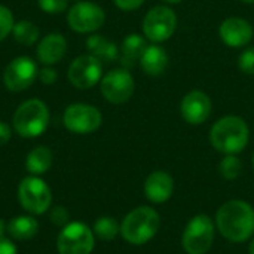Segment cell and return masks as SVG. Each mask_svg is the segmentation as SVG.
I'll return each instance as SVG.
<instances>
[{"label":"cell","instance_id":"obj_26","mask_svg":"<svg viewBox=\"0 0 254 254\" xmlns=\"http://www.w3.org/2000/svg\"><path fill=\"white\" fill-rule=\"evenodd\" d=\"M15 19H13V13L10 12V9L4 4H0V42L4 40L13 28Z\"/></svg>","mask_w":254,"mask_h":254},{"label":"cell","instance_id":"obj_19","mask_svg":"<svg viewBox=\"0 0 254 254\" xmlns=\"http://www.w3.org/2000/svg\"><path fill=\"white\" fill-rule=\"evenodd\" d=\"M140 65L146 74L159 76L168 67V54L159 45H149L140 58Z\"/></svg>","mask_w":254,"mask_h":254},{"label":"cell","instance_id":"obj_36","mask_svg":"<svg viewBox=\"0 0 254 254\" xmlns=\"http://www.w3.org/2000/svg\"><path fill=\"white\" fill-rule=\"evenodd\" d=\"M249 253L254 254V240L252 241V244H250V249H249Z\"/></svg>","mask_w":254,"mask_h":254},{"label":"cell","instance_id":"obj_21","mask_svg":"<svg viewBox=\"0 0 254 254\" xmlns=\"http://www.w3.org/2000/svg\"><path fill=\"white\" fill-rule=\"evenodd\" d=\"M39 231V223L31 216H16L6 225V232L18 241L31 240Z\"/></svg>","mask_w":254,"mask_h":254},{"label":"cell","instance_id":"obj_11","mask_svg":"<svg viewBox=\"0 0 254 254\" xmlns=\"http://www.w3.org/2000/svg\"><path fill=\"white\" fill-rule=\"evenodd\" d=\"M57 250L60 254H91L94 250V232L85 223H68L58 235Z\"/></svg>","mask_w":254,"mask_h":254},{"label":"cell","instance_id":"obj_2","mask_svg":"<svg viewBox=\"0 0 254 254\" xmlns=\"http://www.w3.org/2000/svg\"><path fill=\"white\" fill-rule=\"evenodd\" d=\"M249 137L250 131L246 121L232 115L219 119L210 131L213 147L225 155H237L243 152L249 143Z\"/></svg>","mask_w":254,"mask_h":254},{"label":"cell","instance_id":"obj_33","mask_svg":"<svg viewBox=\"0 0 254 254\" xmlns=\"http://www.w3.org/2000/svg\"><path fill=\"white\" fill-rule=\"evenodd\" d=\"M10 135H12L10 127L6 122L0 121V146H4L10 140Z\"/></svg>","mask_w":254,"mask_h":254},{"label":"cell","instance_id":"obj_25","mask_svg":"<svg viewBox=\"0 0 254 254\" xmlns=\"http://www.w3.org/2000/svg\"><path fill=\"white\" fill-rule=\"evenodd\" d=\"M243 171V162L235 155H226L219 164V173L226 180H235Z\"/></svg>","mask_w":254,"mask_h":254},{"label":"cell","instance_id":"obj_9","mask_svg":"<svg viewBox=\"0 0 254 254\" xmlns=\"http://www.w3.org/2000/svg\"><path fill=\"white\" fill-rule=\"evenodd\" d=\"M177 27V16L168 6H155L143 19V34L153 43L168 40Z\"/></svg>","mask_w":254,"mask_h":254},{"label":"cell","instance_id":"obj_38","mask_svg":"<svg viewBox=\"0 0 254 254\" xmlns=\"http://www.w3.org/2000/svg\"><path fill=\"white\" fill-rule=\"evenodd\" d=\"M253 168H254V155H253Z\"/></svg>","mask_w":254,"mask_h":254},{"label":"cell","instance_id":"obj_35","mask_svg":"<svg viewBox=\"0 0 254 254\" xmlns=\"http://www.w3.org/2000/svg\"><path fill=\"white\" fill-rule=\"evenodd\" d=\"M165 3H171V4H176V3H180L182 0H164Z\"/></svg>","mask_w":254,"mask_h":254},{"label":"cell","instance_id":"obj_37","mask_svg":"<svg viewBox=\"0 0 254 254\" xmlns=\"http://www.w3.org/2000/svg\"><path fill=\"white\" fill-rule=\"evenodd\" d=\"M244 3H250V4H253L254 3V0H243Z\"/></svg>","mask_w":254,"mask_h":254},{"label":"cell","instance_id":"obj_24","mask_svg":"<svg viewBox=\"0 0 254 254\" xmlns=\"http://www.w3.org/2000/svg\"><path fill=\"white\" fill-rule=\"evenodd\" d=\"M119 232H121V228L113 217H107V216L100 217V219H97V222L94 225V234L103 241L115 240V237Z\"/></svg>","mask_w":254,"mask_h":254},{"label":"cell","instance_id":"obj_30","mask_svg":"<svg viewBox=\"0 0 254 254\" xmlns=\"http://www.w3.org/2000/svg\"><path fill=\"white\" fill-rule=\"evenodd\" d=\"M37 79L43 83V85H54L58 79V73L52 65H43L39 73H37Z\"/></svg>","mask_w":254,"mask_h":254},{"label":"cell","instance_id":"obj_22","mask_svg":"<svg viewBox=\"0 0 254 254\" xmlns=\"http://www.w3.org/2000/svg\"><path fill=\"white\" fill-rule=\"evenodd\" d=\"M52 152L46 146H37L28 152L25 158V168L31 176H40L46 173L52 165Z\"/></svg>","mask_w":254,"mask_h":254},{"label":"cell","instance_id":"obj_7","mask_svg":"<svg viewBox=\"0 0 254 254\" xmlns=\"http://www.w3.org/2000/svg\"><path fill=\"white\" fill-rule=\"evenodd\" d=\"M63 124L65 129L73 134H91L101 127L103 115L91 104L74 103L65 107L63 113Z\"/></svg>","mask_w":254,"mask_h":254},{"label":"cell","instance_id":"obj_17","mask_svg":"<svg viewBox=\"0 0 254 254\" xmlns=\"http://www.w3.org/2000/svg\"><path fill=\"white\" fill-rule=\"evenodd\" d=\"M174 190V180L165 171H153L144 182V195L155 204L165 202L171 198Z\"/></svg>","mask_w":254,"mask_h":254},{"label":"cell","instance_id":"obj_10","mask_svg":"<svg viewBox=\"0 0 254 254\" xmlns=\"http://www.w3.org/2000/svg\"><path fill=\"white\" fill-rule=\"evenodd\" d=\"M135 89L132 74L127 68H113L100 80V91L106 101L112 104L127 103Z\"/></svg>","mask_w":254,"mask_h":254},{"label":"cell","instance_id":"obj_12","mask_svg":"<svg viewBox=\"0 0 254 254\" xmlns=\"http://www.w3.org/2000/svg\"><path fill=\"white\" fill-rule=\"evenodd\" d=\"M37 64L27 55L13 58L3 71V83L10 92H22L28 89L37 79Z\"/></svg>","mask_w":254,"mask_h":254},{"label":"cell","instance_id":"obj_15","mask_svg":"<svg viewBox=\"0 0 254 254\" xmlns=\"http://www.w3.org/2000/svg\"><path fill=\"white\" fill-rule=\"evenodd\" d=\"M253 25L247 19L238 16L226 18L219 28L220 39L231 48H241L249 45L253 39Z\"/></svg>","mask_w":254,"mask_h":254},{"label":"cell","instance_id":"obj_31","mask_svg":"<svg viewBox=\"0 0 254 254\" xmlns=\"http://www.w3.org/2000/svg\"><path fill=\"white\" fill-rule=\"evenodd\" d=\"M113 3H115L121 10L131 12V10L138 9V7L144 3V0H113Z\"/></svg>","mask_w":254,"mask_h":254},{"label":"cell","instance_id":"obj_32","mask_svg":"<svg viewBox=\"0 0 254 254\" xmlns=\"http://www.w3.org/2000/svg\"><path fill=\"white\" fill-rule=\"evenodd\" d=\"M0 254H16V247L4 237H0Z\"/></svg>","mask_w":254,"mask_h":254},{"label":"cell","instance_id":"obj_8","mask_svg":"<svg viewBox=\"0 0 254 254\" xmlns=\"http://www.w3.org/2000/svg\"><path fill=\"white\" fill-rule=\"evenodd\" d=\"M214 241V223L205 216L199 214L190 219L183 232V249L188 254L207 253Z\"/></svg>","mask_w":254,"mask_h":254},{"label":"cell","instance_id":"obj_13","mask_svg":"<svg viewBox=\"0 0 254 254\" xmlns=\"http://www.w3.org/2000/svg\"><path fill=\"white\" fill-rule=\"evenodd\" d=\"M103 77V63L91 55H79L71 61L67 70L68 82L77 89H89L95 86Z\"/></svg>","mask_w":254,"mask_h":254},{"label":"cell","instance_id":"obj_27","mask_svg":"<svg viewBox=\"0 0 254 254\" xmlns=\"http://www.w3.org/2000/svg\"><path fill=\"white\" fill-rule=\"evenodd\" d=\"M40 10L49 15L63 13L68 9V0H37Z\"/></svg>","mask_w":254,"mask_h":254},{"label":"cell","instance_id":"obj_23","mask_svg":"<svg viewBox=\"0 0 254 254\" xmlns=\"http://www.w3.org/2000/svg\"><path fill=\"white\" fill-rule=\"evenodd\" d=\"M13 39L24 46H33L40 37V28L30 19H21L13 24Z\"/></svg>","mask_w":254,"mask_h":254},{"label":"cell","instance_id":"obj_4","mask_svg":"<svg viewBox=\"0 0 254 254\" xmlns=\"http://www.w3.org/2000/svg\"><path fill=\"white\" fill-rule=\"evenodd\" d=\"M159 214L150 207H138L128 213L121 225V235L132 246H143L159 231Z\"/></svg>","mask_w":254,"mask_h":254},{"label":"cell","instance_id":"obj_29","mask_svg":"<svg viewBox=\"0 0 254 254\" xmlns=\"http://www.w3.org/2000/svg\"><path fill=\"white\" fill-rule=\"evenodd\" d=\"M49 219L54 225L57 226H65L68 225V219H70V214L67 211L65 207L63 205H57L51 210V214H49Z\"/></svg>","mask_w":254,"mask_h":254},{"label":"cell","instance_id":"obj_20","mask_svg":"<svg viewBox=\"0 0 254 254\" xmlns=\"http://www.w3.org/2000/svg\"><path fill=\"white\" fill-rule=\"evenodd\" d=\"M86 49L88 54L97 57L101 63H112L119 58V48L116 43L101 34H91L86 39Z\"/></svg>","mask_w":254,"mask_h":254},{"label":"cell","instance_id":"obj_1","mask_svg":"<svg viewBox=\"0 0 254 254\" xmlns=\"http://www.w3.org/2000/svg\"><path fill=\"white\" fill-rule=\"evenodd\" d=\"M219 232L232 243L247 241L254 234V210L244 201L234 199L223 204L216 214Z\"/></svg>","mask_w":254,"mask_h":254},{"label":"cell","instance_id":"obj_18","mask_svg":"<svg viewBox=\"0 0 254 254\" xmlns=\"http://www.w3.org/2000/svg\"><path fill=\"white\" fill-rule=\"evenodd\" d=\"M147 48L146 37L137 33L128 34L119 49V60L124 65V68H131L135 65L137 61H140L144 49Z\"/></svg>","mask_w":254,"mask_h":254},{"label":"cell","instance_id":"obj_34","mask_svg":"<svg viewBox=\"0 0 254 254\" xmlns=\"http://www.w3.org/2000/svg\"><path fill=\"white\" fill-rule=\"evenodd\" d=\"M6 234V223L3 219H0V237H3Z\"/></svg>","mask_w":254,"mask_h":254},{"label":"cell","instance_id":"obj_6","mask_svg":"<svg viewBox=\"0 0 254 254\" xmlns=\"http://www.w3.org/2000/svg\"><path fill=\"white\" fill-rule=\"evenodd\" d=\"M18 201L30 214H43L52 202L49 186L37 176H30L21 180L18 186Z\"/></svg>","mask_w":254,"mask_h":254},{"label":"cell","instance_id":"obj_3","mask_svg":"<svg viewBox=\"0 0 254 254\" xmlns=\"http://www.w3.org/2000/svg\"><path fill=\"white\" fill-rule=\"evenodd\" d=\"M49 124V109L39 98L22 101L12 118V127L19 137L34 138L42 135Z\"/></svg>","mask_w":254,"mask_h":254},{"label":"cell","instance_id":"obj_5","mask_svg":"<svg viewBox=\"0 0 254 254\" xmlns=\"http://www.w3.org/2000/svg\"><path fill=\"white\" fill-rule=\"evenodd\" d=\"M106 22L104 9L92 1L79 0L67 10V24L68 27L80 34L95 33Z\"/></svg>","mask_w":254,"mask_h":254},{"label":"cell","instance_id":"obj_28","mask_svg":"<svg viewBox=\"0 0 254 254\" xmlns=\"http://www.w3.org/2000/svg\"><path fill=\"white\" fill-rule=\"evenodd\" d=\"M238 67L246 74H254V46L244 49L238 58Z\"/></svg>","mask_w":254,"mask_h":254},{"label":"cell","instance_id":"obj_16","mask_svg":"<svg viewBox=\"0 0 254 254\" xmlns=\"http://www.w3.org/2000/svg\"><path fill=\"white\" fill-rule=\"evenodd\" d=\"M67 54V40L61 33L46 34L36 48L39 63L43 65H54L60 63Z\"/></svg>","mask_w":254,"mask_h":254},{"label":"cell","instance_id":"obj_14","mask_svg":"<svg viewBox=\"0 0 254 254\" xmlns=\"http://www.w3.org/2000/svg\"><path fill=\"white\" fill-rule=\"evenodd\" d=\"M180 113L188 124L201 125L208 119L211 113V100L202 91H190L182 100Z\"/></svg>","mask_w":254,"mask_h":254}]
</instances>
